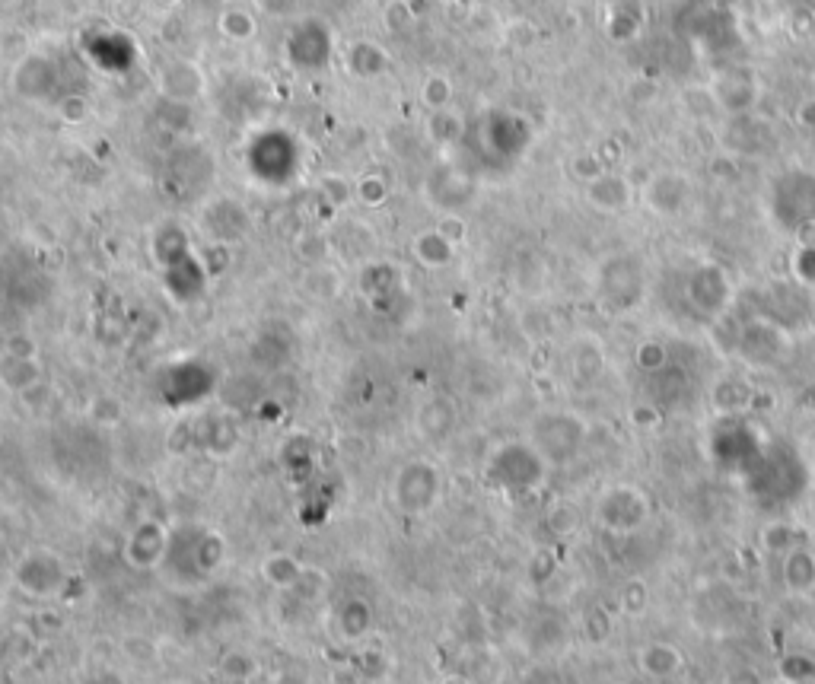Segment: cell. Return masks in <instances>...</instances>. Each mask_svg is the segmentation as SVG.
<instances>
[{
    "label": "cell",
    "instance_id": "8fae6325",
    "mask_svg": "<svg viewBox=\"0 0 815 684\" xmlns=\"http://www.w3.org/2000/svg\"><path fill=\"white\" fill-rule=\"evenodd\" d=\"M586 198L593 201L599 210H624L634 198V188H631L628 179H621V175L602 172L599 179L586 182Z\"/></svg>",
    "mask_w": 815,
    "mask_h": 684
},
{
    "label": "cell",
    "instance_id": "6da1fadb",
    "mask_svg": "<svg viewBox=\"0 0 815 684\" xmlns=\"http://www.w3.org/2000/svg\"><path fill=\"white\" fill-rule=\"evenodd\" d=\"M223 560V538L207 529H179L169 532V548L163 564L176 583H204Z\"/></svg>",
    "mask_w": 815,
    "mask_h": 684
},
{
    "label": "cell",
    "instance_id": "d6986e66",
    "mask_svg": "<svg viewBox=\"0 0 815 684\" xmlns=\"http://www.w3.org/2000/svg\"><path fill=\"white\" fill-rule=\"evenodd\" d=\"M220 672L227 675L230 681H249L258 675V662L249 656V653H242V650H233L220 659Z\"/></svg>",
    "mask_w": 815,
    "mask_h": 684
},
{
    "label": "cell",
    "instance_id": "52a82bcc",
    "mask_svg": "<svg viewBox=\"0 0 815 684\" xmlns=\"http://www.w3.org/2000/svg\"><path fill=\"white\" fill-rule=\"evenodd\" d=\"M780 583L790 595H815V548L809 541L780 554Z\"/></svg>",
    "mask_w": 815,
    "mask_h": 684
},
{
    "label": "cell",
    "instance_id": "e0dca14e",
    "mask_svg": "<svg viewBox=\"0 0 815 684\" xmlns=\"http://www.w3.org/2000/svg\"><path fill=\"white\" fill-rule=\"evenodd\" d=\"M647 602H650V586L640 580V576H634V580H628L618 589V608L624 611V615H631V618L644 615Z\"/></svg>",
    "mask_w": 815,
    "mask_h": 684
},
{
    "label": "cell",
    "instance_id": "cb8c5ba5",
    "mask_svg": "<svg viewBox=\"0 0 815 684\" xmlns=\"http://www.w3.org/2000/svg\"><path fill=\"white\" fill-rule=\"evenodd\" d=\"M58 112H61V118L67 121V125H80V121L90 118V102H86L83 96H67Z\"/></svg>",
    "mask_w": 815,
    "mask_h": 684
},
{
    "label": "cell",
    "instance_id": "7a4b0ae2",
    "mask_svg": "<svg viewBox=\"0 0 815 684\" xmlns=\"http://www.w3.org/2000/svg\"><path fill=\"white\" fill-rule=\"evenodd\" d=\"M586 443L583 417L570 411H548L532 420V446L542 452L548 465H564L577 459Z\"/></svg>",
    "mask_w": 815,
    "mask_h": 684
},
{
    "label": "cell",
    "instance_id": "9a60e30c",
    "mask_svg": "<svg viewBox=\"0 0 815 684\" xmlns=\"http://www.w3.org/2000/svg\"><path fill=\"white\" fill-rule=\"evenodd\" d=\"M414 255H418L427 268H443V265H449V258H453V242H449L440 230H433V233H424L414 239Z\"/></svg>",
    "mask_w": 815,
    "mask_h": 684
},
{
    "label": "cell",
    "instance_id": "603a6c76",
    "mask_svg": "<svg viewBox=\"0 0 815 684\" xmlns=\"http://www.w3.org/2000/svg\"><path fill=\"white\" fill-rule=\"evenodd\" d=\"M357 195H360L363 204H383L386 195H389V188H386L383 179H379V175H367V179H360Z\"/></svg>",
    "mask_w": 815,
    "mask_h": 684
},
{
    "label": "cell",
    "instance_id": "8992f818",
    "mask_svg": "<svg viewBox=\"0 0 815 684\" xmlns=\"http://www.w3.org/2000/svg\"><path fill=\"white\" fill-rule=\"evenodd\" d=\"M16 583L29 595H55L67 583V570L51 551H32L16 567Z\"/></svg>",
    "mask_w": 815,
    "mask_h": 684
},
{
    "label": "cell",
    "instance_id": "83f0119b",
    "mask_svg": "<svg viewBox=\"0 0 815 684\" xmlns=\"http://www.w3.org/2000/svg\"><path fill=\"white\" fill-rule=\"evenodd\" d=\"M634 424H640V427H653L656 420H660V411L656 408H634Z\"/></svg>",
    "mask_w": 815,
    "mask_h": 684
},
{
    "label": "cell",
    "instance_id": "5bb4252c",
    "mask_svg": "<svg viewBox=\"0 0 815 684\" xmlns=\"http://www.w3.org/2000/svg\"><path fill=\"white\" fill-rule=\"evenodd\" d=\"M262 573H265V580L277 589H293L306 576L303 567L290 554H271L262 564Z\"/></svg>",
    "mask_w": 815,
    "mask_h": 684
},
{
    "label": "cell",
    "instance_id": "4dcf8cb0",
    "mask_svg": "<svg viewBox=\"0 0 815 684\" xmlns=\"http://www.w3.org/2000/svg\"><path fill=\"white\" fill-rule=\"evenodd\" d=\"M440 684H472V681H468L465 675H446V678H443Z\"/></svg>",
    "mask_w": 815,
    "mask_h": 684
},
{
    "label": "cell",
    "instance_id": "7c38bea8",
    "mask_svg": "<svg viewBox=\"0 0 815 684\" xmlns=\"http://www.w3.org/2000/svg\"><path fill=\"white\" fill-rule=\"evenodd\" d=\"M201 86H204V77L192 61H172L169 67H163V93L169 99L185 102L198 96Z\"/></svg>",
    "mask_w": 815,
    "mask_h": 684
},
{
    "label": "cell",
    "instance_id": "5b68a950",
    "mask_svg": "<svg viewBox=\"0 0 815 684\" xmlns=\"http://www.w3.org/2000/svg\"><path fill=\"white\" fill-rule=\"evenodd\" d=\"M440 497V475L427 462H411L395 478V503L405 513H427Z\"/></svg>",
    "mask_w": 815,
    "mask_h": 684
},
{
    "label": "cell",
    "instance_id": "9c48e42d",
    "mask_svg": "<svg viewBox=\"0 0 815 684\" xmlns=\"http://www.w3.org/2000/svg\"><path fill=\"white\" fill-rule=\"evenodd\" d=\"M637 665L640 672L653 681H669L675 675L685 672V656L675 643H666V640H653L647 643L644 650L637 653Z\"/></svg>",
    "mask_w": 815,
    "mask_h": 684
},
{
    "label": "cell",
    "instance_id": "4fadbf2b",
    "mask_svg": "<svg viewBox=\"0 0 815 684\" xmlns=\"http://www.w3.org/2000/svg\"><path fill=\"white\" fill-rule=\"evenodd\" d=\"M0 382H4L7 389L26 395V392H32L42 382V370H39V363L32 360V357L7 354L4 360H0Z\"/></svg>",
    "mask_w": 815,
    "mask_h": 684
},
{
    "label": "cell",
    "instance_id": "f1b7e54d",
    "mask_svg": "<svg viewBox=\"0 0 815 684\" xmlns=\"http://www.w3.org/2000/svg\"><path fill=\"white\" fill-rule=\"evenodd\" d=\"M803 121H806V125H815V102H806V112H803Z\"/></svg>",
    "mask_w": 815,
    "mask_h": 684
},
{
    "label": "cell",
    "instance_id": "44dd1931",
    "mask_svg": "<svg viewBox=\"0 0 815 684\" xmlns=\"http://www.w3.org/2000/svg\"><path fill=\"white\" fill-rule=\"evenodd\" d=\"M761 541H765V551H774V554H784L796 545H803V535L790 529V525H768L765 535H761Z\"/></svg>",
    "mask_w": 815,
    "mask_h": 684
},
{
    "label": "cell",
    "instance_id": "484cf974",
    "mask_svg": "<svg viewBox=\"0 0 815 684\" xmlns=\"http://www.w3.org/2000/svg\"><path fill=\"white\" fill-rule=\"evenodd\" d=\"M322 191L328 198H332V204H344L348 201V185H344L338 175H325L322 179Z\"/></svg>",
    "mask_w": 815,
    "mask_h": 684
},
{
    "label": "cell",
    "instance_id": "277c9868",
    "mask_svg": "<svg viewBox=\"0 0 815 684\" xmlns=\"http://www.w3.org/2000/svg\"><path fill=\"white\" fill-rule=\"evenodd\" d=\"M596 519L605 532L612 535H631L650 519V497L634 484H615L609 487L596 503Z\"/></svg>",
    "mask_w": 815,
    "mask_h": 684
},
{
    "label": "cell",
    "instance_id": "7402d4cb",
    "mask_svg": "<svg viewBox=\"0 0 815 684\" xmlns=\"http://www.w3.org/2000/svg\"><path fill=\"white\" fill-rule=\"evenodd\" d=\"M634 360L644 373H660L663 363H666V350H663V344H640Z\"/></svg>",
    "mask_w": 815,
    "mask_h": 684
},
{
    "label": "cell",
    "instance_id": "2e32d148",
    "mask_svg": "<svg viewBox=\"0 0 815 684\" xmlns=\"http://www.w3.org/2000/svg\"><path fill=\"white\" fill-rule=\"evenodd\" d=\"M370 608L363 605V602H351V605H344L338 611V627H341V634L348 637V640H357L363 637L370 630Z\"/></svg>",
    "mask_w": 815,
    "mask_h": 684
},
{
    "label": "cell",
    "instance_id": "3957f363",
    "mask_svg": "<svg viewBox=\"0 0 815 684\" xmlns=\"http://www.w3.org/2000/svg\"><path fill=\"white\" fill-rule=\"evenodd\" d=\"M548 475V462L532 443H510L500 446L491 459V481L500 484L507 494H529Z\"/></svg>",
    "mask_w": 815,
    "mask_h": 684
},
{
    "label": "cell",
    "instance_id": "ffe728a7",
    "mask_svg": "<svg viewBox=\"0 0 815 684\" xmlns=\"http://www.w3.org/2000/svg\"><path fill=\"white\" fill-rule=\"evenodd\" d=\"M449 99H453V86H449V80H446V77L433 74V77H427V80H424V86H421V102L427 105L430 112H440V109H446Z\"/></svg>",
    "mask_w": 815,
    "mask_h": 684
},
{
    "label": "cell",
    "instance_id": "ac0fdd59",
    "mask_svg": "<svg viewBox=\"0 0 815 684\" xmlns=\"http://www.w3.org/2000/svg\"><path fill=\"white\" fill-rule=\"evenodd\" d=\"M220 32L227 35V39H233V42H249L252 35H255V20H252L246 10L233 7V10H227V13L220 16Z\"/></svg>",
    "mask_w": 815,
    "mask_h": 684
},
{
    "label": "cell",
    "instance_id": "d4e9b609",
    "mask_svg": "<svg viewBox=\"0 0 815 684\" xmlns=\"http://www.w3.org/2000/svg\"><path fill=\"white\" fill-rule=\"evenodd\" d=\"M574 172L580 175V179L593 182V179H599V175L605 172V163L599 160V156H580V160L574 163Z\"/></svg>",
    "mask_w": 815,
    "mask_h": 684
},
{
    "label": "cell",
    "instance_id": "f546056e",
    "mask_svg": "<svg viewBox=\"0 0 815 684\" xmlns=\"http://www.w3.org/2000/svg\"><path fill=\"white\" fill-rule=\"evenodd\" d=\"M765 684H800V678H790V675H777V678H771V681H765Z\"/></svg>",
    "mask_w": 815,
    "mask_h": 684
},
{
    "label": "cell",
    "instance_id": "4316f807",
    "mask_svg": "<svg viewBox=\"0 0 815 684\" xmlns=\"http://www.w3.org/2000/svg\"><path fill=\"white\" fill-rule=\"evenodd\" d=\"M440 233L453 242V245H459L462 239H465V223L459 220V217H446L443 223H440Z\"/></svg>",
    "mask_w": 815,
    "mask_h": 684
},
{
    "label": "cell",
    "instance_id": "30bf717a",
    "mask_svg": "<svg viewBox=\"0 0 815 684\" xmlns=\"http://www.w3.org/2000/svg\"><path fill=\"white\" fill-rule=\"evenodd\" d=\"M647 201L656 214H679L688 201V182L675 172L656 175V179L647 185Z\"/></svg>",
    "mask_w": 815,
    "mask_h": 684
},
{
    "label": "cell",
    "instance_id": "ba28073f",
    "mask_svg": "<svg viewBox=\"0 0 815 684\" xmlns=\"http://www.w3.org/2000/svg\"><path fill=\"white\" fill-rule=\"evenodd\" d=\"M166 548H169V532L163 529V525L160 522H141L128 538L125 557L131 560L134 567L150 570L156 564H163Z\"/></svg>",
    "mask_w": 815,
    "mask_h": 684
}]
</instances>
